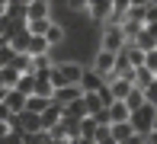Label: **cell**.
I'll return each instance as SVG.
<instances>
[{
  "mask_svg": "<svg viewBox=\"0 0 157 144\" xmlns=\"http://www.w3.org/2000/svg\"><path fill=\"white\" fill-rule=\"evenodd\" d=\"M106 90H109V96H112V103H125V96L135 90L128 80H116V77H109L106 80Z\"/></svg>",
  "mask_w": 157,
  "mask_h": 144,
  "instance_id": "obj_8",
  "label": "cell"
},
{
  "mask_svg": "<svg viewBox=\"0 0 157 144\" xmlns=\"http://www.w3.org/2000/svg\"><path fill=\"white\" fill-rule=\"evenodd\" d=\"M39 122H42V131H52L55 125L61 122V106H55V103H48V109L39 115Z\"/></svg>",
  "mask_w": 157,
  "mask_h": 144,
  "instance_id": "obj_12",
  "label": "cell"
},
{
  "mask_svg": "<svg viewBox=\"0 0 157 144\" xmlns=\"http://www.w3.org/2000/svg\"><path fill=\"white\" fill-rule=\"evenodd\" d=\"M0 122H3V125H10V122H13V112L6 109L3 103H0Z\"/></svg>",
  "mask_w": 157,
  "mask_h": 144,
  "instance_id": "obj_32",
  "label": "cell"
},
{
  "mask_svg": "<svg viewBox=\"0 0 157 144\" xmlns=\"http://www.w3.org/2000/svg\"><path fill=\"white\" fill-rule=\"evenodd\" d=\"M45 109H48V99H42V96H29V99H26V109H23V112H32V115H42Z\"/></svg>",
  "mask_w": 157,
  "mask_h": 144,
  "instance_id": "obj_26",
  "label": "cell"
},
{
  "mask_svg": "<svg viewBox=\"0 0 157 144\" xmlns=\"http://www.w3.org/2000/svg\"><path fill=\"white\" fill-rule=\"evenodd\" d=\"M52 6L48 0H29L26 3V23H35V19H55L52 16Z\"/></svg>",
  "mask_w": 157,
  "mask_h": 144,
  "instance_id": "obj_5",
  "label": "cell"
},
{
  "mask_svg": "<svg viewBox=\"0 0 157 144\" xmlns=\"http://www.w3.org/2000/svg\"><path fill=\"white\" fill-rule=\"evenodd\" d=\"M74 144H96V141H90V138H74Z\"/></svg>",
  "mask_w": 157,
  "mask_h": 144,
  "instance_id": "obj_33",
  "label": "cell"
},
{
  "mask_svg": "<svg viewBox=\"0 0 157 144\" xmlns=\"http://www.w3.org/2000/svg\"><path fill=\"white\" fill-rule=\"evenodd\" d=\"M125 45H128V42H125V35H122V29H119V26H103V29H99V45H96L99 51L119 55Z\"/></svg>",
  "mask_w": 157,
  "mask_h": 144,
  "instance_id": "obj_1",
  "label": "cell"
},
{
  "mask_svg": "<svg viewBox=\"0 0 157 144\" xmlns=\"http://www.w3.org/2000/svg\"><path fill=\"white\" fill-rule=\"evenodd\" d=\"M0 16H6V0H0Z\"/></svg>",
  "mask_w": 157,
  "mask_h": 144,
  "instance_id": "obj_36",
  "label": "cell"
},
{
  "mask_svg": "<svg viewBox=\"0 0 157 144\" xmlns=\"http://www.w3.org/2000/svg\"><path fill=\"white\" fill-rule=\"evenodd\" d=\"M26 55H29V58L52 55V48H48V42H45V39H35V35H32V39H29V48H26Z\"/></svg>",
  "mask_w": 157,
  "mask_h": 144,
  "instance_id": "obj_20",
  "label": "cell"
},
{
  "mask_svg": "<svg viewBox=\"0 0 157 144\" xmlns=\"http://www.w3.org/2000/svg\"><path fill=\"white\" fill-rule=\"evenodd\" d=\"M132 45L138 48V51H144V55H147V51H154V48H157V23H154V26H144Z\"/></svg>",
  "mask_w": 157,
  "mask_h": 144,
  "instance_id": "obj_7",
  "label": "cell"
},
{
  "mask_svg": "<svg viewBox=\"0 0 157 144\" xmlns=\"http://www.w3.org/2000/svg\"><path fill=\"white\" fill-rule=\"evenodd\" d=\"M144 70H151V74L157 77V48H154V51H147V55H144Z\"/></svg>",
  "mask_w": 157,
  "mask_h": 144,
  "instance_id": "obj_30",
  "label": "cell"
},
{
  "mask_svg": "<svg viewBox=\"0 0 157 144\" xmlns=\"http://www.w3.org/2000/svg\"><path fill=\"white\" fill-rule=\"evenodd\" d=\"M67 39V29H64L58 19H52V26H48V32H45V42H48V48H55V45H61V42Z\"/></svg>",
  "mask_w": 157,
  "mask_h": 144,
  "instance_id": "obj_14",
  "label": "cell"
},
{
  "mask_svg": "<svg viewBox=\"0 0 157 144\" xmlns=\"http://www.w3.org/2000/svg\"><path fill=\"white\" fill-rule=\"evenodd\" d=\"M6 45H10V42H6V39H0V48H6Z\"/></svg>",
  "mask_w": 157,
  "mask_h": 144,
  "instance_id": "obj_38",
  "label": "cell"
},
{
  "mask_svg": "<svg viewBox=\"0 0 157 144\" xmlns=\"http://www.w3.org/2000/svg\"><path fill=\"white\" fill-rule=\"evenodd\" d=\"M58 144H74V138H67V141H58Z\"/></svg>",
  "mask_w": 157,
  "mask_h": 144,
  "instance_id": "obj_39",
  "label": "cell"
},
{
  "mask_svg": "<svg viewBox=\"0 0 157 144\" xmlns=\"http://www.w3.org/2000/svg\"><path fill=\"white\" fill-rule=\"evenodd\" d=\"M29 39H32V35L26 32V26H23V29H19V32L10 39V48H13L16 55H26V48H29Z\"/></svg>",
  "mask_w": 157,
  "mask_h": 144,
  "instance_id": "obj_19",
  "label": "cell"
},
{
  "mask_svg": "<svg viewBox=\"0 0 157 144\" xmlns=\"http://www.w3.org/2000/svg\"><path fill=\"white\" fill-rule=\"evenodd\" d=\"M3 106H6L13 115H19V112L26 109V96H23V93H16V90H10V93H6V99H3Z\"/></svg>",
  "mask_w": 157,
  "mask_h": 144,
  "instance_id": "obj_16",
  "label": "cell"
},
{
  "mask_svg": "<svg viewBox=\"0 0 157 144\" xmlns=\"http://www.w3.org/2000/svg\"><path fill=\"white\" fill-rule=\"evenodd\" d=\"M13 58H16V51H13L10 45H6V48H0V70H3V67H10V64H13Z\"/></svg>",
  "mask_w": 157,
  "mask_h": 144,
  "instance_id": "obj_29",
  "label": "cell"
},
{
  "mask_svg": "<svg viewBox=\"0 0 157 144\" xmlns=\"http://www.w3.org/2000/svg\"><path fill=\"white\" fill-rule=\"evenodd\" d=\"M109 138L116 141V144H125V141H132V138H135V128L128 125V122H119V125H109Z\"/></svg>",
  "mask_w": 157,
  "mask_h": 144,
  "instance_id": "obj_13",
  "label": "cell"
},
{
  "mask_svg": "<svg viewBox=\"0 0 157 144\" xmlns=\"http://www.w3.org/2000/svg\"><path fill=\"white\" fill-rule=\"evenodd\" d=\"M151 131H157V115H154V128H151Z\"/></svg>",
  "mask_w": 157,
  "mask_h": 144,
  "instance_id": "obj_40",
  "label": "cell"
},
{
  "mask_svg": "<svg viewBox=\"0 0 157 144\" xmlns=\"http://www.w3.org/2000/svg\"><path fill=\"white\" fill-rule=\"evenodd\" d=\"M0 90H6V86H3V80H0Z\"/></svg>",
  "mask_w": 157,
  "mask_h": 144,
  "instance_id": "obj_41",
  "label": "cell"
},
{
  "mask_svg": "<svg viewBox=\"0 0 157 144\" xmlns=\"http://www.w3.org/2000/svg\"><path fill=\"white\" fill-rule=\"evenodd\" d=\"M83 103H87V112H90V115H96V112L106 109V103L99 99V93H83Z\"/></svg>",
  "mask_w": 157,
  "mask_h": 144,
  "instance_id": "obj_25",
  "label": "cell"
},
{
  "mask_svg": "<svg viewBox=\"0 0 157 144\" xmlns=\"http://www.w3.org/2000/svg\"><path fill=\"white\" fill-rule=\"evenodd\" d=\"M125 144H144V138H138V135H135L132 141H125Z\"/></svg>",
  "mask_w": 157,
  "mask_h": 144,
  "instance_id": "obj_35",
  "label": "cell"
},
{
  "mask_svg": "<svg viewBox=\"0 0 157 144\" xmlns=\"http://www.w3.org/2000/svg\"><path fill=\"white\" fill-rule=\"evenodd\" d=\"M157 23V0H144V26Z\"/></svg>",
  "mask_w": 157,
  "mask_h": 144,
  "instance_id": "obj_28",
  "label": "cell"
},
{
  "mask_svg": "<svg viewBox=\"0 0 157 144\" xmlns=\"http://www.w3.org/2000/svg\"><path fill=\"white\" fill-rule=\"evenodd\" d=\"M55 67H58V74L64 77V83H71V86H80V77H83V70H87V64L83 61H55Z\"/></svg>",
  "mask_w": 157,
  "mask_h": 144,
  "instance_id": "obj_3",
  "label": "cell"
},
{
  "mask_svg": "<svg viewBox=\"0 0 157 144\" xmlns=\"http://www.w3.org/2000/svg\"><path fill=\"white\" fill-rule=\"evenodd\" d=\"M96 119L93 115H87V119H80V125H77V138H90V141H96Z\"/></svg>",
  "mask_w": 157,
  "mask_h": 144,
  "instance_id": "obj_17",
  "label": "cell"
},
{
  "mask_svg": "<svg viewBox=\"0 0 157 144\" xmlns=\"http://www.w3.org/2000/svg\"><path fill=\"white\" fill-rule=\"evenodd\" d=\"M151 83H154V74H151V70L138 67V70L132 74V86H135V90H141V93H144V90H147Z\"/></svg>",
  "mask_w": 157,
  "mask_h": 144,
  "instance_id": "obj_18",
  "label": "cell"
},
{
  "mask_svg": "<svg viewBox=\"0 0 157 144\" xmlns=\"http://www.w3.org/2000/svg\"><path fill=\"white\" fill-rule=\"evenodd\" d=\"M0 144H23V131H10Z\"/></svg>",
  "mask_w": 157,
  "mask_h": 144,
  "instance_id": "obj_31",
  "label": "cell"
},
{
  "mask_svg": "<svg viewBox=\"0 0 157 144\" xmlns=\"http://www.w3.org/2000/svg\"><path fill=\"white\" fill-rule=\"evenodd\" d=\"M112 67H116V55L99 51V48H96V55H93V70L103 77V80H109V77H112Z\"/></svg>",
  "mask_w": 157,
  "mask_h": 144,
  "instance_id": "obj_6",
  "label": "cell"
},
{
  "mask_svg": "<svg viewBox=\"0 0 157 144\" xmlns=\"http://www.w3.org/2000/svg\"><path fill=\"white\" fill-rule=\"evenodd\" d=\"M128 119H132V112L125 109V103H112V106H109V122H112V125L128 122Z\"/></svg>",
  "mask_w": 157,
  "mask_h": 144,
  "instance_id": "obj_22",
  "label": "cell"
},
{
  "mask_svg": "<svg viewBox=\"0 0 157 144\" xmlns=\"http://www.w3.org/2000/svg\"><path fill=\"white\" fill-rule=\"evenodd\" d=\"M83 93H80V86H61V90H55V96H52V103L55 106H71V103H77V99H80Z\"/></svg>",
  "mask_w": 157,
  "mask_h": 144,
  "instance_id": "obj_10",
  "label": "cell"
},
{
  "mask_svg": "<svg viewBox=\"0 0 157 144\" xmlns=\"http://www.w3.org/2000/svg\"><path fill=\"white\" fill-rule=\"evenodd\" d=\"M26 3L29 0H6V16L10 19H26Z\"/></svg>",
  "mask_w": 157,
  "mask_h": 144,
  "instance_id": "obj_23",
  "label": "cell"
},
{
  "mask_svg": "<svg viewBox=\"0 0 157 144\" xmlns=\"http://www.w3.org/2000/svg\"><path fill=\"white\" fill-rule=\"evenodd\" d=\"M103 86H106V80L96 74L93 67H87V70H83V77H80V93H99Z\"/></svg>",
  "mask_w": 157,
  "mask_h": 144,
  "instance_id": "obj_9",
  "label": "cell"
},
{
  "mask_svg": "<svg viewBox=\"0 0 157 144\" xmlns=\"http://www.w3.org/2000/svg\"><path fill=\"white\" fill-rule=\"evenodd\" d=\"M119 55H122L125 61H128V67H132V70L144 67V51H138V48H135V45H125V48H122V51H119Z\"/></svg>",
  "mask_w": 157,
  "mask_h": 144,
  "instance_id": "obj_15",
  "label": "cell"
},
{
  "mask_svg": "<svg viewBox=\"0 0 157 144\" xmlns=\"http://www.w3.org/2000/svg\"><path fill=\"white\" fill-rule=\"evenodd\" d=\"M6 93H10V90H0V103H3V99H6Z\"/></svg>",
  "mask_w": 157,
  "mask_h": 144,
  "instance_id": "obj_37",
  "label": "cell"
},
{
  "mask_svg": "<svg viewBox=\"0 0 157 144\" xmlns=\"http://www.w3.org/2000/svg\"><path fill=\"white\" fill-rule=\"evenodd\" d=\"M13 90H16V93H23V96L29 99L32 93H35V74H23V77H19V83L13 86Z\"/></svg>",
  "mask_w": 157,
  "mask_h": 144,
  "instance_id": "obj_21",
  "label": "cell"
},
{
  "mask_svg": "<svg viewBox=\"0 0 157 144\" xmlns=\"http://www.w3.org/2000/svg\"><path fill=\"white\" fill-rule=\"evenodd\" d=\"M128 6H132V0H112V13H109L106 26H122L125 16H128Z\"/></svg>",
  "mask_w": 157,
  "mask_h": 144,
  "instance_id": "obj_11",
  "label": "cell"
},
{
  "mask_svg": "<svg viewBox=\"0 0 157 144\" xmlns=\"http://www.w3.org/2000/svg\"><path fill=\"white\" fill-rule=\"evenodd\" d=\"M141 106H144V93H141V90H132V93L125 96V109L135 112V109H141Z\"/></svg>",
  "mask_w": 157,
  "mask_h": 144,
  "instance_id": "obj_27",
  "label": "cell"
},
{
  "mask_svg": "<svg viewBox=\"0 0 157 144\" xmlns=\"http://www.w3.org/2000/svg\"><path fill=\"white\" fill-rule=\"evenodd\" d=\"M154 106H141V109H135L132 112V119H128V125L135 128V135H138V138H147V135H151V128H154Z\"/></svg>",
  "mask_w": 157,
  "mask_h": 144,
  "instance_id": "obj_2",
  "label": "cell"
},
{
  "mask_svg": "<svg viewBox=\"0 0 157 144\" xmlns=\"http://www.w3.org/2000/svg\"><path fill=\"white\" fill-rule=\"evenodd\" d=\"M83 13L90 16V23L106 26V23H109V13H112V0H87Z\"/></svg>",
  "mask_w": 157,
  "mask_h": 144,
  "instance_id": "obj_4",
  "label": "cell"
},
{
  "mask_svg": "<svg viewBox=\"0 0 157 144\" xmlns=\"http://www.w3.org/2000/svg\"><path fill=\"white\" fill-rule=\"evenodd\" d=\"M96 144H116V141H112V138H109V135H106V138H99Z\"/></svg>",
  "mask_w": 157,
  "mask_h": 144,
  "instance_id": "obj_34",
  "label": "cell"
},
{
  "mask_svg": "<svg viewBox=\"0 0 157 144\" xmlns=\"http://www.w3.org/2000/svg\"><path fill=\"white\" fill-rule=\"evenodd\" d=\"M10 67L16 70L19 77H23V74H32V58H29V55H16V58H13V64H10Z\"/></svg>",
  "mask_w": 157,
  "mask_h": 144,
  "instance_id": "obj_24",
  "label": "cell"
}]
</instances>
